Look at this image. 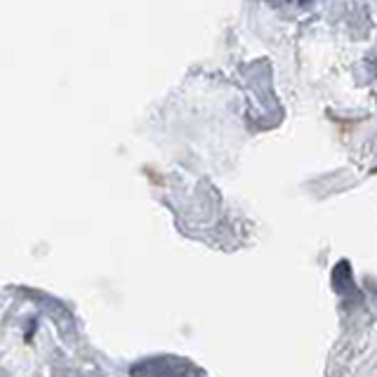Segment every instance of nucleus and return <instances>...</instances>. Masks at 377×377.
I'll list each match as a JSON object with an SVG mask.
<instances>
[{
    "label": "nucleus",
    "mask_w": 377,
    "mask_h": 377,
    "mask_svg": "<svg viewBox=\"0 0 377 377\" xmlns=\"http://www.w3.org/2000/svg\"><path fill=\"white\" fill-rule=\"evenodd\" d=\"M191 366L182 359L163 356V359H149L137 364L130 371L132 377H187Z\"/></svg>",
    "instance_id": "nucleus-1"
}]
</instances>
